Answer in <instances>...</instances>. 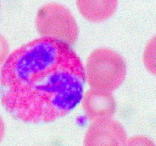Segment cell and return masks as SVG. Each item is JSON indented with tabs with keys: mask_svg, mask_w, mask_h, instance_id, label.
I'll return each instance as SVG.
<instances>
[{
	"mask_svg": "<svg viewBox=\"0 0 156 146\" xmlns=\"http://www.w3.org/2000/svg\"><path fill=\"white\" fill-rule=\"evenodd\" d=\"M85 84V67L71 46L40 37L14 50L2 65L1 103L24 123H51L80 103Z\"/></svg>",
	"mask_w": 156,
	"mask_h": 146,
	"instance_id": "cell-1",
	"label": "cell"
},
{
	"mask_svg": "<svg viewBox=\"0 0 156 146\" xmlns=\"http://www.w3.org/2000/svg\"><path fill=\"white\" fill-rule=\"evenodd\" d=\"M126 71V62L120 53L110 48H98L86 61L85 82L91 89L112 92L123 83Z\"/></svg>",
	"mask_w": 156,
	"mask_h": 146,
	"instance_id": "cell-2",
	"label": "cell"
},
{
	"mask_svg": "<svg viewBox=\"0 0 156 146\" xmlns=\"http://www.w3.org/2000/svg\"><path fill=\"white\" fill-rule=\"evenodd\" d=\"M35 26L42 37L53 38L75 44L79 36V27L69 10L59 3H47L37 13Z\"/></svg>",
	"mask_w": 156,
	"mask_h": 146,
	"instance_id": "cell-3",
	"label": "cell"
},
{
	"mask_svg": "<svg viewBox=\"0 0 156 146\" xmlns=\"http://www.w3.org/2000/svg\"><path fill=\"white\" fill-rule=\"evenodd\" d=\"M127 135L121 123L113 119L94 121L84 138V146H124Z\"/></svg>",
	"mask_w": 156,
	"mask_h": 146,
	"instance_id": "cell-4",
	"label": "cell"
},
{
	"mask_svg": "<svg viewBox=\"0 0 156 146\" xmlns=\"http://www.w3.org/2000/svg\"><path fill=\"white\" fill-rule=\"evenodd\" d=\"M82 100L85 115L93 122L112 118L117 110V103L111 92L90 89Z\"/></svg>",
	"mask_w": 156,
	"mask_h": 146,
	"instance_id": "cell-5",
	"label": "cell"
},
{
	"mask_svg": "<svg viewBox=\"0 0 156 146\" xmlns=\"http://www.w3.org/2000/svg\"><path fill=\"white\" fill-rule=\"evenodd\" d=\"M78 10L88 21L99 23L111 18L117 8V0H76Z\"/></svg>",
	"mask_w": 156,
	"mask_h": 146,
	"instance_id": "cell-6",
	"label": "cell"
},
{
	"mask_svg": "<svg viewBox=\"0 0 156 146\" xmlns=\"http://www.w3.org/2000/svg\"><path fill=\"white\" fill-rule=\"evenodd\" d=\"M156 40L155 36H153L149 40V42L145 47L143 53V60L145 67L147 71L152 75H155L156 74Z\"/></svg>",
	"mask_w": 156,
	"mask_h": 146,
	"instance_id": "cell-7",
	"label": "cell"
},
{
	"mask_svg": "<svg viewBox=\"0 0 156 146\" xmlns=\"http://www.w3.org/2000/svg\"><path fill=\"white\" fill-rule=\"evenodd\" d=\"M124 146H155V144L149 137L139 135H134L126 140Z\"/></svg>",
	"mask_w": 156,
	"mask_h": 146,
	"instance_id": "cell-8",
	"label": "cell"
},
{
	"mask_svg": "<svg viewBox=\"0 0 156 146\" xmlns=\"http://www.w3.org/2000/svg\"><path fill=\"white\" fill-rule=\"evenodd\" d=\"M10 51V46L6 38L0 33V66L2 65L8 58Z\"/></svg>",
	"mask_w": 156,
	"mask_h": 146,
	"instance_id": "cell-9",
	"label": "cell"
},
{
	"mask_svg": "<svg viewBox=\"0 0 156 146\" xmlns=\"http://www.w3.org/2000/svg\"><path fill=\"white\" fill-rule=\"evenodd\" d=\"M5 134V124H4V121L2 119L1 116H0V142L2 140L3 136H4Z\"/></svg>",
	"mask_w": 156,
	"mask_h": 146,
	"instance_id": "cell-10",
	"label": "cell"
}]
</instances>
